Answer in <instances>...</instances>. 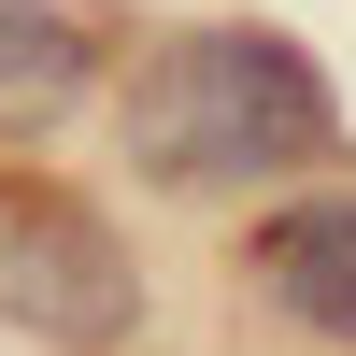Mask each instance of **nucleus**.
<instances>
[{"label":"nucleus","instance_id":"obj_3","mask_svg":"<svg viewBox=\"0 0 356 356\" xmlns=\"http://www.w3.org/2000/svg\"><path fill=\"white\" fill-rule=\"evenodd\" d=\"M257 300L271 314H300L314 342H356V186H328V200H285L271 228H257Z\"/></svg>","mask_w":356,"mask_h":356},{"label":"nucleus","instance_id":"obj_4","mask_svg":"<svg viewBox=\"0 0 356 356\" xmlns=\"http://www.w3.org/2000/svg\"><path fill=\"white\" fill-rule=\"evenodd\" d=\"M86 72H100L86 15H57V0H0V143H43L57 114L86 100Z\"/></svg>","mask_w":356,"mask_h":356},{"label":"nucleus","instance_id":"obj_1","mask_svg":"<svg viewBox=\"0 0 356 356\" xmlns=\"http://www.w3.org/2000/svg\"><path fill=\"white\" fill-rule=\"evenodd\" d=\"M129 157L143 186H271V171H328L342 157V100L285 29H186L143 57L129 86Z\"/></svg>","mask_w":356,"mask_h":356},{"label":"nucleus","instance_id":"obj_2","mask_svg":"<svg viewBox=\"0 0 356 356\" xmlns=\"http://www.w3.org/2000/svg\"><path fill=\"white\" fill-rule=\"evenodd\" d=\"M0 328H29V342H86V356L143 328V271H129V243H114L72 186H29V171H0Z\"/></svg>","mask_w":356,"mask_h":356}]
</instances>
